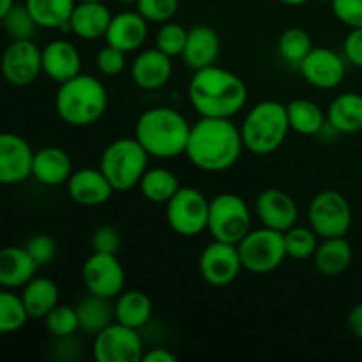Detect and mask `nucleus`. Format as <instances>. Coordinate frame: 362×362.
Listing matches in <instances>:
<instances>
[{
	"instance_id": "f257e3e1",
	"label": "nucleus",
	"mask_w": 362,
	"mask_h": 362,
	"mask_svg": "<svg viewBox=\"0 0 362 362\" xmlns=\"http://www.w3.org/2000/svg\"><path fill=\"white\" fill-rule=\"evenodd\" d=\"M243 151L240 127H237L232 119L200 117V120L191 126L186 156L191 165L202 172H226L239 161Z\"/></svg>"
},
{
	"instance_id": "f03ea898",
	"label": "nucleus",
	"mask_w": 362,
	"mask_h": 362,
	"mask_svg": "<svg viewBox=\"0 0 362 362\" xmlns=\"http://www.w3.org/2000/svg\"><path fill=\"white\" fill-rule=\"evenodd\" d=\"M187 98L200 117L232 119L247 103V87L240 76L219 66L193 71Z\"/></svg>"
},
{
	"instance_id": "7ed1b4c3",
	"label": "nucleus",
	"mask_w": 362,
	"mask_h": 362,
	"mask_svg": "<svg viewBox=\"0 0 362 362\" xmlns=\"http://www.w3.org/2000/svg\"><path fill=\"white\" fill-rule=\"evenodd\" d=\"M191 124L168 106H156L141 113L134 126V138L151 158L172 159L186 154Z\"/></svg>"
},
{
	"instance_id": "20e7f679",
	"label": "nucleus",
	"mask_w": 362,
	"mask_h": 362,
	"mask_svg": "<svg viewBox=\"0 0 362 362\" xmlns=\"http://www.w3.org/2000/svg\"><path fill=\"white\" fill-rule=\"evenodd\" d=\"M108 106L105 83L92 74H76L59 85L55 94L57 115L74 127H87L98 122Z\"/></svg>"
},
{
	"instance_id": "39448f33",
	"label": "nucleus",
	"mask_w": 362,
	"mask_h": 362,
	"mask_svg": "<svg viewBox=\"0 0 362 362\" xmlns=\"http://www.w3.org/2000/svg\"><path fill=\"white\" fill-rule=\"evenodd\" d=\"M288 131L286 105L274 99L257 103L240 124L244 148L255 156H269L278 151Z\"/></svg>"
},
{
	"instance_id": "423d86ee",
	"label": "nucleus",
	"mask_w": 362,
	"mask_h": 362,
	"mask_svg": "<svg viewBox=\"0 0 362 362\" xmlns=\"http://www.w3.org/2000/svg\"><path fill=\"white\" fill-rule=\"evenodd\" d=\"M147 154L136 138H119L103 151L99 170L105 173L112 187L120 193L134 189L148 168Z\"/></svg>"
},
{
	"instance_id": "0eeeda50",
	"label": "nucleus",
	"mask_w": 362,
	"mask_h": 362,
	"mask_svg": "<svg viewBox=\"0 0 362 362\" xmlns=\"http://www.w3.org/2000/svg\"><path fill=\"white\" fill-rule=\"evenodd\" d=\"M251 209L235 193H219L209 204L207 230L214 240L239 244L250 233Z\"/></svg>"
},
{
	"instance_id": "6e6552de",
	"label": "nucleus",
	"mask_w": 362,
	"mask_h": 362,
	"mask_svg": "<svg viewBox=\"0 0 362 362\" xmlns=\"http://www.w3.org/2000/svg\"><path fill=\"white\" fill-rule=\"evenodd\" d=\"M243 269L253 274H267L281 267L286 260L285 233L267 226L251 228L250 233L237 244Z\"/></svg>"
},
{
	"instance_id": "1a4fd4ad",
	"label": "nucleus",
	"mask_w": 362,
	"mask_h": 362,
	"mask_svg": "<svg viewBox=\"0 0 362 362\" xmlns=\"http://www.w3.org/2000/svg\"><path fill=\"white\" fill-rule=\"evenodd\" d=\"M310 228L320 239L346 237L352 226V207L345 194L336 189H324L317 193L308 209Z\"/></svg>"
},
{
	"instance_id": "9d476101",
	"label": "nucleus",
	"mask_w": 362,
	"mask_h": 362,
	"mask_svg": "<svg viewBox=\"0 0 362 362\" xmlns=\"http://www.w3.org/2000/svg\"><path fill=\"white\" fill-rule=\"evenodd\" d=\"M209 204L211 200H207L200 189L180 186L166 204V221L170 228L182 237L200 235L207 230Z\"/></svg>"
},
{
	"instance_id": "9b49d317",
	"label": "nucleus",
	"mask_w": 362,
	"mask_h": 362,
	"mask_svg": "<svg viewBox=\"0 0 362 362\" xmlns=\"http://www.w3.org/2000/svg\"><path fill=\"white\" fill-rule=\"evenodd\" d=\"M144 354V341L138 329L119 322H113L94 336L92 356L98 362H140Z\"/></svg>"
},
{
	"instance_id": "f8f14e48",
	"label": "nucleus",
	"mask_w": 362,
	"mask_h": 362,
	"mask_svg": "<svg viewBox=\"0 0 362 362\" xmlns=\"http://www.w3.org/2000/svg\"><path fill=\"white\" fill-rule=\"evenodd\" d=\"M81 279L88 293L117 299L126 290V271L112 253H95L85 260L81 267Z\"/></svg>"
},
{
	"instance_id": "ddd939ff",
	"label": "nucleus",
	"mask_w": 362,
	"mask_h": 362,
	"mask_svg": "<svg viewBox=\"0 0 362 362\" xmlns=\"http://www.w3.org/2000/svg\"><path fill=\"white\" fill-rule=\"evenodd\" d=\"M4 80L14 87H28L42 73L41 48L32 39L11 41L0 59Z\"/></svg>"
},
{
	"instance_id": "4468645a",
	"label": "nucleus",
	"mask_w": 362,
	"mask_h": 362,
	"mask_svg": "<svg viewBox=\"0 0 362 362\" xmlns=\"http://www.w3.org/2000/svg\"><path fill=\"white\" fill-rule=\"evenodd\" d=\"M198 269L205 283L212 286H228L239 278L243 271L237 244L212 240L204 247L198 262Z\"/></svg>"
},
{
	"instance_id": "2eb2a0df",
	"label": "nucleus",
	"mask_w": 362,
	"mask_h": 362,
	"mask_svg": "<svg viewBox=\"0 0 362 362\" xmlns=\"http://www.w3.org/2000/svg\"><path fill=\"white\" fill-rule=\"evenodd\" d=\"M299 71L311 87L332 90L345 80L346 59L332 48L315 46L299 64Z\"/></svg>"
},
{
	"instance_id": "dca6fc26",
	"label": "nucleus",
	"mask_w": 362,
	"mask_h": 362,
	"mask_svg": "<svg viewBox=\"0 0 362 362\" xmlns=\"http://www.w3.org/2000/svg\"><path fill=\"white\" fill-rule=\"evenodd\" d=\"M34 151L23 136L0 133V186H16L32 177Z\"/></svg>"
},
{
	"instance_id": "f3484780",
	"label": "nucleus",
	"mask_w": 362,
	"mask_h": 362,
	"mask_svg": "<svg viewBox=\"0 0 362 362\" xmlns=\"http://www.w3.org/2000/svg\"><path fill=\"white\" fill-rule=\"evenodd\" d=\"M255 212L262 226L283 233L296 226L299 219V207L296 200L286 191L278 189V187H269L258 194Z\"/></svg>"
},
{
	"instance_id": "a211bd4d",
	"label": "nucleus",
	"mask_w": 362,
	"mask_h": 362,
	"mask_svg": "<svg viewBox=\"0 0 362 362\" xmlns=\"http://www.w3.org/2000/svg\"><path fill=\"white\" fill-rule=\"evenodd\" d=\"M173 73L172 57L158 48L144 49L131 66V80L141 90H158L165 87Z\"/></svg>"
},
{
	"instance_id": "6ab92c4d",
	"label": "nucleus",
	"mask_w": 362,
	"mask_h": 362,
	"mask_svg": "<svg viewBox=\"0 0 362 362\" xmlns=\"http://www.w3.org/2000/svg\"><path fill=\"white\" fill-rule=\"evenodd\" d=\"M115 189L99 168H81L67 180V194L83 207H99L112 198Z\"/></svg>"
},
{
	"instance_id": "aec40b11",
	"label": "nucleus",
	"mask_w": 362,
	"mask_h": 362,
	"mask_svg": "<svg viewBox=\"0 0 362 362\" xmlns=\"http://www.w3.org/2000/svg\"><path fill=\"white\" fill-rule=\"evenodd\" d=\"M42 73L55 83H64L81 73V55L67 39H53L41 49Z\"/></svg>"
},
{
	"instance_id": "412c9836",
	"label": "nucleus",
	"mask_w": 362,
	"mask_h": 362,
	"mask_svg": "<svg viewBox=\"0 0 362 362\" xmlns=\"http://www.w3.org/2000/svg\"><path fill=\"white\" fill-rule=\"evenodd\" d=\"M148 35V21L138 11H124L115 14L105 34L106 45H112L122 52H136L144 46Z\"/></svg>"
},
{
	"instance_id": "4be33fe9",
	"label": "nucleus",
	"mask_w": 362,
	"mask_h": 362,
	"mask_svg": "<svg viewBox=\"0 0 362 362\" xmlns=\"http://www.w3.org/2000/svg\"><path fill=\"white\" fill-rule=\"evenodd\" d=\"M219 52H221V39L218 32L209 25H197L187 30L186 46L180 57L191 71H198L214 66Z\"/></svg>"
},
{
	"instance_id": "5701e85b",
	"label": "nucleus",
	"mask_w": 362,
	"mask_h": 362,
	"mask_svg": "<svg viewBox=\"0 0 362 362\" xmlns=\"http://www.w3.org/2000/svg\"><path fill=\"white\" fill-rule=\"evenodd\" d=\"M73 172V159L64 148L42 147L34 152L32 177L42 186L55 187L60 184H67Z\"/></svg>"
},
{
	"instance_id": "b1692460",
	"label": "nucleus",
	"mask_w": 362,
	"mask_h": 362,
	"mask_svg": "<svg viewBox=\"0 0 362 362\" xmlns=\"http://www.w3.org/2000/svg\"><path fill=\"white\" fill-rule=\"evenodd\" d=\"M113 14L105 2H76L67 30L85 41L105 37Z\"/></svg>"
},
{
	"instance_id": "393cba45",
	"label": "nucleus",
	"mask_w": 362,
	"mask_h": 362,
	"mask_svg": "<svg viewBox=\"0 0 362 362\" xmlns=\"http://www.w3.org/2000/svg\"><path fill=\"white\" fill-rule=\"evenodd\" d=\"M39 265L28 251L20 246H6L0 250V286L7 290L23 288L35 276Z\"/></svg>"
},
{
	"instance_id": "a878e982",
	"label": "nucleus",
	"mask_w": 362,
	"mask_h": 362,
	"mask_svg": "<svg viewBox=\"0 0 362 362\" xmlns=\"http://www.w3.org/2000/svg\"><path fill=\"white\" fill-rule=\"evenodd\" d=\"M327 126L339 134H356L362 131V94L343 92L336 95L327 108Z\"/></svg>"
},
{
	"instance_id": "bb28decb",
	"label": "nucleus",
	"mask_w": 362,
	"mask_h": 362,
	"mask_svg": "<svg viewBox=\"0 0 362 362\" xmlns=\"http://www.w3.org/2000/svg\"><path fill=\"white\" fill-rule=\"evenodd\" d=\"M21 300L27 310L28 317L34 320H45L46 315L60 304L59 286L49 278H34L21 288Z\"/></svg>"
},
{
	"instance_id": "cd10ccee",
	"label": "nucleus",
	"mask_w": 362,
	"mask_h": 362,
	"mask_svg": "<svg viewBox=\"0 0 362 362\" xmlns=\"http://www.w3.org/2000/svg\"><path fill=\"white\" fill-rule=\"evenodd\" d=\"M115 299H106V297L88 293L85 299L76 304L78 322H80V331L83 334L95 336L115 322Z\"/></svg>"
},
{
	"instance_id": "c85d7f7f",
	"label": "nucleus",
	"mask_w": 362,
	"mask_h": 362,
	"mask_svg": "<svg viewBox=\"0 0 362 362\" xmlns=\"http://www.w3.org/2000/svg\"><path fill=\"white\" fill-rule=\"evenodd\" d=\"M352 246L346 237H329L318 243L313 255L315 267L324 276H339L352 264Z\"/></svg>"
},
{
	"instance_id": "c756f323",
	"label": "nucleus",
	"mask_w": 362,
	"mask_h": 362,
	"mask_svg": "<svg viewBox=\"0 0 362 362\" xmlns=\"http://www.w3.org/2000/svg\"><path fill=\"white\" fill-rule=\"evenodd\" d=\"M151 297L140 290H124L115 299V322L131 329H141L152 318Z\"/></svg>"
},
{
	"instance_id": "7c9ffc66",
	"label": "nucleus",
	"mask_w": 362,
	"mask_h": 362,
	"mask_svg": "<svg viewBox=\"0 0 362 362\" xmlns=\"http://www.w3.org/2000/svg\"><path fill=\"white\" fill-rule=\"evenodd\" d=\"M290 131L300 136H315L327 126V115L311 99H293L286 105Z\"/></svg>"
},
{
	"instance_id": "2f4dec72",
	"label": "nucleus",
	"mask_w": 362,
	"mask_h": 362,
	"mask_svg": "<svg viewBox=\"0 0 362 362\" xmlns=\"http://www.w3.org/2000/svg\"><path fill=\"white\" fill-rule=\"evenodd\" d=\"M39 28L67 30L76 0H25Z\"/></svg>"
},
{
	"instance_id": "473e14b6",
	"label": "nucleus",
	"mask_w": 362,
	"mask_h": 362,
	"mask_svg": "<svg viewBox=\"0 0 362 362\" xmlns=\"http://www.w3.org/2000/svg\"><path fill=\"white\" fill-rule=\"evenodd\" d=\"M138 187L141 194L152 204H168L170 198L180 189V182L172 170L154 166V168H147Z\"/></svg>"
},
{
	"instance_id": "72a5a7b5",
	"label": "nucleus",
	"mask_w": 362,
	"mask_h": 362,
	"mask_svg": "<svg viewBox=\"0 0 362 362\" xmlns=\"http://www.w3.org/2000/svg\"><path fill=\"white\" fill-rule=\"evenodd\" d=\"M313 48V39H311L310 32L299 27L286 28L278 39V52L281 59L297 67Z\"/></svg>"
},
{
	"instance_id": "f704fd0d",
	"label": "nucleus",
	"mask_w": 362,
	"mask_h": 362,
	"mask_svg": "<svg viewBox=\"0 0 362 362\" xmlns=\"http://www.w3.org/2000/svg\"><path fill=\"white\" fill-rule=\"evenodd\" d=\"M28 313L21 296L13 290H0V334H13L28 322Z\"/></svg>"
},
{
	"instance_id": "c9c22d12",
	"label": "nucleus",
	"mask_w": 362,
	"mask_h": 362,
	"mask_svg": "<svg viewBox=\"0 0 362 362\" xmlns=\"http://www.w3.org/2000/svg\"><path fill=\"white\" fill-rule=\"evenodd\" d=\"M286 257L293 260H308L313 258L318 247V235L310 226H292L285 232Z\"/></svg>"
},
{
	"instance_id": "e433bc0d",
	"label": "nucleus",
	"mask_w": 362,
	"mask_h": 362,
	"mask_svg": "<svg viewBox=\"0 0 362 362\" xmlns=\"http://www.w3.org/2000/svg\"><path fill=\"white\" fill-rule=\"evenodd\" d=\"M4 30L9 35L11 41H18V39H32L37 32V23L32 18L30 11L27 9L25 4H14L6 16L0 20Z\"/></svg>"
},
{
	"instance_id": "4c0bfd02",
	"label": "nucleus",
	"mask_w": 362,
	"mask_h": 362,
	"mask_svg": "<svg viewBox=\"0 0 362 362\" xmlns=\"http://www.w3.org/2000/svg\"><path fill=\"white\" fill-rule=\"evenodd\" d=\"M45 325L52 338H66V336L76 334L80 331L76 308L67 306V304H57L45 317Z\"/></svg>"
},
{
	"instance_id": "58836bf2",
	"label": "nucleus",
	"mask_w": 362,
	"mask_h": 362,
	"mask_svg": "<svg viewBox=\"0 0 362 362\" xmlns=\"http://www.w3.org/2000/svg\"><path fill=\"white\" fill-rule=\"evenodd\" d=\"M187 39V28L175 21H166L156 32V48L161 49L168 57H180L184 52Z\"/></svg>"
},
{
	"instance_id": "ea45409f",
	"label": "nucleus",
	"mask_w": 362,
	"mask_h": 362,
	"mask_svg": "<svg viewBox=\"0 0 362 362\" xmlns=\"http://www.w3.org/2000/svg\"><path fill=\"white\" fill-rule=\"evenodd\" d=\"M136 11L148 23H166L179 11V0H138Z\"/></svg>"
},
{
	"instance_id": "a19ab883",
	"label": "nucleus",
	"mask_w": 362,
	"mask_h": 362,
	"mask_svg": "<svg viewBox=\"0 0 362 362\" xmlns=\"http://www.w3.org/2000/svg\"><path fill=\"white\" fill-rule=\"evenodd\" d=\"M126 52L115 48L112 45H106L99 49L95 57V66L103 76H117L126 69Z\"/></svg>"
},
{
	"instance_id": "79ce46f5",
	"label": "nucleus",
	"mask_w": 362,
	"mask_h": 362,
	"mask_svg": "<svg viewBox=\"0 0 362 362\" xmlns=\"http://www.w3.org/2000/svg\"><path fill=\"white\" fill-rule=\"evenodd\" d=\"M25 250L28 251L32 258L35 260V264L39 267L42 265H48L53 258L57 257V243L53 237L46 235V233H37V235H32L30 239L25 244Z\"/></svg>"
},
{
	"instance_id": "37998d69",
	"label": "nucleus",
	"mask_w": 362,
	"mask_h": 362,
	"mask_svg": "<svg viewBox=\"0 0 362 362\" xmlns=\"http://www.w3.org/2000/svg\"><path fill=\"white\" fill-rule=\"evenodd\" d=\"M120 246H122V239H120L119 230L113 228L110 225L98 226V228L92 232L90 237V247L95 253H119Z\"/></svg>"
},
{
	"instance_id": "c03bdc74",
	"label": "nucleus",
	"mask_w": 362,
	"mask_h": 362,
	"mask_svg": "<svg viewBox=\"0 0 362 362\" xmlns=\"http://www.w3.org/2000/svg\"><path fill=\"white\" fill-rule=\"evenodd\" d=\"M334 16L349 28H362V0H332Z\"/></svg>"
},
{
	"instance_id": "a18cd8bd",
	"label": "nucleus",
	"mask_w": 362,
	"mask_h": 362,
	"mask_svg": "<svg viewBox=\"0 0 362 362\" xmlns=\"http://www.w3.org/2000/svg\"><path fill=\"white\" fill-rule=\"evenodd\" d=\"M52 352L57 361H76L81 356V343L76 338V334L66 336V338H53Z\"/></svg>"
},
{
	"instance_id": "49530a36",
	"label": "nucleus",
	"mask_w": 362,
	"mask_h": 362,
	"mask_svg": "<svg viewBox=\"0 0 362 362\" xmlns=\"http://www.w3.org/2000/svg\"><path fill=\"white\" fill-rule=\"evenodd\" d=\"M343 57L346 62L362 69V28H350L343 42Z\"/></svg>"
},
{
	"instance_id": "de8ad7c7",
	"label": "nucleus",
	"mask_w": 362,
	"mask_h": 362,
	"mask_svg": "<svg viewBox=\"0 0 362 362\" xmlns=\"http://www.w3.org/2000/svg\"><path fill=\"white\" fill-rule=\"evenodd\" d=\"M346 324H349L350 332L362 341V303L356 304V306L349 311Z\"/></svg>"
},
{
	"instance_id": "09e8293b",
	"label": "nucleus",
	"mask_w": 362,
	"mask_h": 362,
	"mask_svg": "<svg viewBox=\"0 0 362 362\" xmlns=\"http://www.w3.org/2000/svg\"><path fill=\"white\" fill-rule=\"evenodd\" d=\"M144 362H175L177 357L170 352L168 349H151L148 352L144 354Z\"/></svg>"
},
{
	"instance_id": "8fccbe9b",
	"label": "nucleus",
	"mask_w": 362,
	"mask_h": 362,
	"mask_svg": "<svg viewBox=\"0 0 362 362\" xmlns=\"http://www.w3.org/2000/svg\"><path fill=\"white\" fill-rule=\"evenodd\" d=\"M14 6V0H0V20L7 14V11Z\"/></svg>"
},
{
	"instance_id": "3c124183",
	"label": "nucleus",
	"mask_w": 362,
	"mask_h": 362,
	"mask_svg": "<svg viewBox=\"0 0 362 362\" xmlns=\"http://www.w3.org/2000/svg\"><path fill=\"white\" fill-rule=\"evenodd\" d=\"M281 4H285V6H290V7H297V6H304L306 2H310V0H279Z\"/></svg>"
},
{
	"instance_id": "603ef678",
	"label": "nucleus",
	"mask_w": 362,
	"mask_h": 362,
	"mask_svg": "<svg viewBox=\"0 0 362 362\" xmlns=\"http://www.w3.org/2000/svg\"><path fill=\"white\" fill-rule=\"evenodd\" d=\"M120 4H127V6H131V4H134V6H136V2L138 0H119Z\"/></svg>"
},
{
	"instance_id": "864d4df0",
	"label": "nucleus",
	"mask_w": 362,
	"mask_h": 362,
	"mask_svg": "<svg viewBox=\"0 0 362 362\" xmlns=\"http://www.w3.org/2000/svg\"><path fill=\"white\" fill-rule=\"evenodd\" d=\"M76 2H105V0H76Z\"/></svg>"
},
{
	"instance_id": "5fc2aeb1",
	"label": "nucleus",
	"mask_w": 362,
	"mask_h": 362,
	"mask_svg": "<svg viewBox=\"0 0 362 362\" xmlns=\"http://www.w3.org/2000/svg\"><path fill=\"white\" fill-rule=\"evenodd\" d=\"M324 2H332V0H324Z\"/></svg>"
}]
</instances>
